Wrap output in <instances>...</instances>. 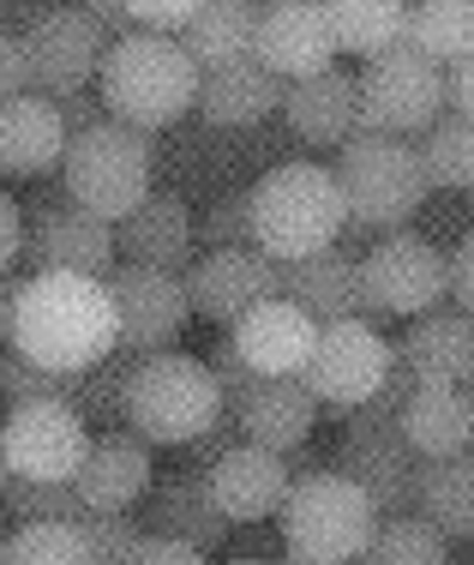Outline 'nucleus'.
Instances as JSON below:
<instances>
[{"instance_id":"nucleus-1","label":"nucleus","mask_w":474,"mask_h":565,"mask_svg":"<svg viewBox=\"0 0 474 565\" xmlns=\"http://www.w3.org/2000/svg\"><path fill=\"white\" fill-rule=\"evenodd\" d=\"M7 349H19L54 373H85L103 355H115V301L97 277L31 271L19 277Z\"/></svg>"},{"instance_id":"nucleus-2","label":"nucleus","mask_w":474,"mask_h":565,"mask_svg":"<svg viewBox=\"0 0 474 565\" xmlns=\"http://www.w3.org/2000/svg\"><path fill=\"white\" fill-rule=\"evenodd\" d=\"M90 90L103 97L108 120L139 127V132H162L198 103V66L174 36L127 31V36H115V43L103 49L97 85Z\"/></svg>"},{"instance_id":"nucleus-3","label":"nucleus","mask_w":474,"mask_h":565,"mask_svg":"<svg viewBox=\"0 0 474 565\" xmlns=\"http://www.w3.org/2000/svg\"><path fill=\"white\" fill-rule=\"evenodd\" d=\"M247 228L252 247L277 265L324 253L348 228L343 186L319 163H277L270 174H259V186H247Z\"/></svg>"},{"instance_id":"nucleus-4","label":"nucleus","mask_w":474,"mask_h":565,"mask_svg":"<svg viewBox=\"0 0 474 565\" xmlns=\"http://www.w3.org/2000/svg\"><path fill=\"white\" fill-rule=\"evenodd\" d=\"M61 193L66 205L90 211L103 223H120L144 193H151L157 174V132L120 127V120H97L85 132H66L61 151Z\"/></svg>"},{"instance_id":"nucleus-5","label":"nucleus","mask_w":474,"mask_h":565,"mask_svg":"<svg viewBox=\"0 0 474 565\" xmlns=\"http://www.w3.org/2000/svg\"><path fill=\"white\" fill-rule=\"evenodd\" d=\"M336 186L348 205L343 235H390L427 205V169L414 157V139H390V132H355L336 145Z\"/></svg>"},{"instance_id":"nucleus-6","label":"nucleus","mask_w":474,"mask_h":565,"mask_svg":"<svg viewBox=\"0 0 474 565\" xmlns=\"http://www.w3.org/2000/svg\"><path fill=\"white\" fill-rule=\"evenodd\" d=\"M373 523H378L373 500L343 469H306V476H294L277 505V530L289 542V559H306V565H355Z\"/></svg>"},{"instance_id":"nucleus-7","label":"nucleus","mask_w":474,"mask_h":565,"mask_svg":"<svg viewBox=\"0 0 474 565\" xmlns=\"http://www.w3.org/2000/svg\"><path fill=\"white\" fill-rule=\"evenodd\" d=\"M223 415L216 380L198 355L181 349H162V355H139L127 373V409L120 427L144 439V446H186Z\"/></svg>"},{"instance_id":"nucleus-8","label":"nucleus","mask_w":474,"mask_h":565,"mask_svg":"<svg viewBox=\"0 0 474 565\" xmlns=\"http://www.w3.org/2000/svg\"><path fill=\"white\" fill-rule=\"evenodd\" d=\"M444 307V253L432 241L390 228L373 253H360V319H421Z\"/></svg>"},{"instance_id":"nucleus-9","label":"nucleus","mask_w":474,"mask_h":565,"mask_svg":"<svg viewBox=\"0 0 474 565\" xmlns=\"http://www.w3.org/2000/svg\"><path fill=\"white\" fill-rule=\"evenodd\" d=\"M360 90V120L355 132H390V139H414L444 115V66L421 61L414 49H385L367 61L355 78Z\"/></svg>"},{"instance_id":"nucleus-10","label":"nucleus","mask_w":474,"mask_h":565,"mask_svg":"<svg viewBox=\"0 0 474 565\" xmlns=\"http://www.w3.org/2000/svg\"><path fill=\"white\" fill-rule=\"evenodd\" d=\"M385 373H390L385 331L367 326V319H331V326H319L313 349H306V367L294 373V380L306 385V397H313L319 409L348 415L385 385Z\"/></svg>"},{"instance_id":"nucleus-11","label":"nucleus","mask_w":474,"mask_h":565,"mask_svg":"<svg viewBox=\"0 0 474 565\" xmlns=\"http://www.w3.org/2000/svg\"><path fill=\"white\" fill-rule=\"evenodd\" d=\"M336 469L355 481L373 500L378 518L414 511V476H421V451L402 439L397 415H373V409H348L343 446H336Z\"/></svg>"},{"instance_id":"nucleus-12","label":"nucleus","mask_w":474,"mask_h":565,"mask_svg":"<svg viewBox=\"0 0 474 565\" xmlns=\"http://www.w3.org/2000/svg\"><path fill=\"white\" fill-rule=\"evenodd\" d=\"M108 301H115V349L120 355H162V349L181 343L186 319V289L181 271H157V265H127L120 259L115 271L103 277Z\"/></svg>"},{"instance_id":"nucleus-13","label":"nucleus","mask_w":474,"mask_h":565,"mask_svg":"<svg viewBox=\"0 0 474 565\" xmlns=\"http://www.w3.org/2000/svg\"><path fill=\"white\" fill-rule=\"evenodd\" d=\"M0 446H7V476L19 481H73L85 463L90 427L66 397H36V403H7L0 422Z\"/></svg>"},{"instance_id":"nucleus-14","label":"nucleus","mask_w":474,"mask_h":565,"mask_svg":"<svg viewBox=\"0 0 474 565\" xmlns=\"http://www.w3.org/2000/svg\"><path fill=\"white\" fill-rule=\"evenodd\" d=\"M24 259L31 271H73V277H108L120 265L115 253V223L66 205V193L43 199L24 211Z\"/></svg>"},{"instance_id":"nucleus-15","label":"nucleus","mask_w":474,"mask_h":565,"mask_svg":"<svg viewBox=\"0 0 474 565\" xmlns=\"http://www.w3.org/2000/svg\"><path fill=\"white\" fill-rule=\"evenodd\" d=\"M24 43V73H31V90L49 103L73 97V90L97 85V61L108 49V36L85 19L78 7H54L49 19H36L31 31L19 36Z\"/></svg>"},{"instance_id":"nucleus-16","label":"nucleus","mask_w":474,"mask_h":565,"mask_svg":"<svg viewBox=\"0 0 474 565\" xmlns=\"http://www.w3.org/2000/svg\"><path fill=\"white\" fill-rule=\"evenodd\" d=\"M181 289H186V307L211 326H235L247 307L282 295L277 282V259H265L259 247H211L205 259H193L181 271Z\"/></svg>"},{"instance_id":"nucleus-17","label":"nucleus","mask_w":474,"mask_h":565,"mask_svg":"<svg viewBox=\"0 0 474 565\" xmlns=\"http://www.w3.org/2000/svg\"><path fill=\"white\" fill-rule=\"evenodd\" d=\"M252 61L265 73H277L282 85L336 66V36H331L324 7L319 0H265L259 24H252Z\"/></svg>"},{"instance_id":"nucleus-18","label":"nucleus","mask_w":474,"mask_h":565,"mask_svg":"<svg viewBox=\"0 0 474 565\" xmlns=\"http://www.w3.org/2000/svg\"><path fill=\"white\" fill-rule=\"evenodd\" d=\"M313 338H319V326L294 301H282V295L247 307V313L228 326L235 355L247 361L259 380H294V373L306 367V349H313Z\"/></svg>"},{"instance_id":"nucleus-19","label":"nucleus","mask_w":474,"mask_h":565,"mask_svg":"<svg viewBox=\"0 0 474 565\" xmlns=\"http://www.w3.org/2000/svg\"><path fill=\"white\" fill-rule=\"evenodd\" d=\"M151 446H144L132 427H103L90 434L85 446V463L73 476V493L85 500L90 511H127L151 493Z\"/></svg>"},{"instance_id":"nucleus-20","label":"nucleus","mask_w":474,"mask_h":565,"mask_svg":"<svg viewBox=\"0 0 474 565\" xmlns=\"http://www.w3.org/2000/svg\"><path fill=\"white\" fill-rule=\"evenodd\" d=\"M289 457H277V451H265V446H228L216 463L205 469V488H211V500L216 511H223L228 523H265V518H277V505H282V493H289Z\"/></svg>"},{"instance_id":"nucleus-21","label":"nucleus","mask_w":474,"mask_h":565,"mask_svg":"<svg viewBox=\"0 0 474 565\" xmlns=\"http://www.w3.org/2000/svg\"><path fill=\"white\" fill-rule=\"evenodd\" d=\"M193 211L174 193H144L127 217L115 223V253L127 265H157V271H186L193 265Z\"/></svg>"},{"instance_id":"nucleus-22","label":"nucleus","mask_w":474,"mask_h":565,"mask_svg":"<svg viewBox=\"0 0 474 565\" xmlns=\"http://www.w3.org/2000/svg\"><path fill=\"white\" fill-rule=\"evenodd\" d=\"M282 301H294L313 326H331V319H360V259L336 241L324 253H306V259L277 265Z\"/></svg>"},{"instance_id":"nucleus-23","label":"nucleus","mask_w":474,"mask_h":565,"mask_svg":"<svg viewBox=\"0 0 474 565\" xmlns=\"http://www.w3.org/2000/svg\"><path fill=\"white\" fill-rule=\"evenodd\" d=\"M66 151V127L61 109L36 90H19V97L0 103V181H36V174H54Z\"/></svg>"},{"instance_id":"nucleus-24","label":"nucleus","mask_w":474,"mask_h":565,"mask_svg":"<svg viewBox=\"0 0 474 565\" xmlns=\"http://www.w3.org/2000/svg\"><path fill=\"white\" fill-rule=\"evenodd\" d=\"M282 115H289L294 139L319 145V151H336L343 139H355V120H360L355 73H343V66H324V73H313V78H294V85H282Z\"/></svg>"},{"instance_id":"nucleus-25","label":"nucleus","mask_w":474,"mask_h":565,"mask_svg":"<svg viewBox=\"0 0 474 565\" xmlns=\"http://www.w3.org/2000/svg\"><path fill=\"white\" fill-rule=\"evenodd\" d=\"M235 427H240L247 446L294 457L319 427V403L306 397L301 380H252V392L240 397V409H235Z\"/></svg>"},{"instance_id":"nucleus-26","label":"nucleus","mask_w":474,"mask_h":565,"mask_svg":"<svg viewBox=\"0 0 474 565\" xmlns=\"http://www.w3.org/2000/svg\"><path fill=\"white\" fill-rule=\"evenodd\" d=\"M390 349H397V361L409 367L414 385H463L474 367V326H468V313L432 307Z\"/></svg>"},{"instance_id":"nucleus-27","label":"nucleus","mask_w":474,"mask_h":565,"mask_svg":"<svg viewBox=\"0 0 474 565\" xmlns=\"http://www.w3.org/2000/svg\"><path fill=\"white\" fill-rule=\"evenodd\" d=\"M139 530L174 535V542H186V547H198V554H211V547H223V542H228V530H235V523H228L223 511H216L211 488H205V476H169L162 488L151 481Z\"/></svg>"},{"instance_id":"nucleus-28","label":"nucleus","mask_w":474,"mask_h":565,"mask_svg":"<svg viewBox=\"0 0 474 565\" xmlns=\"http://www.w3.org/2000/svg\"><path fill=\"white\" fill-rule=\"evenodd\" d=\"M193 109H205L211 127H259L265 115L282 109V78L265 73L252 55L205 66V73H198V103Z\"/></svg>"},{"instance_id":"nucleus-29","label":"nucleus","mask_w":474,"mask_h":565,"mask_svg":"<svg viewBox=\"0 0 474 565\" xmlns=\"http://www.w3.org/2000/svg\"><path fill=\"white\" fill-rule=\"evenodd\" d=\"M397 427L421 457H468V439H474L468 385H414L397 409Z\"/></svg>"},{"instance_id":"nucleus-30","label":"nucleus","mask_w":474,"mask_h":565,"mask_svg":"<svg viewBox=\"0 0 474 565\" xmlns=\"http://www.w3.org/2000/svg\"><path fill=\"white\" fill-rule=\"evenodd\" d=\"M414 511H421L444 542H468L474 535V469H468V457H421Z\"/></svg>"},{"instance_id":"nucleus-31","label":"nucleus","mask_w":474,"mask_h":565,"mask_svg":"<svg viewBox=\"0 0 474 565\" xmlns=\"http://www.w3.org/2000/svg\"><path fill=\"white\" fill-rule=\"evenodd\" d=\"M402 49H414L432 66H456L474 49V0H409Z\"/></svg>"},{"instance_id":"nucleus-32","label":"nucleus","mask_w":474,"mask_h":565,"mask_svg":"<svg viewBox=\"0 0 474 565\" xmlns=\"http://www.w3.org/2000/svg\"><path fill=\"white\" fill-rule=\"evenodd\" d=\"M252 24H259V7H247V0H205L174 43H181L186 55H193V66L205 73V66L252 55Z\"/></svg>"},{"instance_id":"nucleus-33","label":"nucleus","mask_w":474,"mask_h":565,"mask_svg":"<svg viewBox=\"0 0 474 565\" xmlns=\"http://www.w3.org/2000/svg\"><path fill=\"white\" fill-rule=\"evenodd\" d=\"M324 19H331L336 55H385L402 43V19H409V0H319Z\"/></svg>"},{"instance_id":"nucleus-34","label":"nucleus","mask_w":474,"mask_h":565,"mask_svg":"<svg viewBox=\"0 0 474 565\" xmlns=\"http://www.w3.org/2000/svg\"><path fill=\"white\" fill-rule=\"evenodd\" d=\"M355 565H451V542L432 530L421 511H397V518L373 523Z\"/></svg>"},{"instance_id":"nucleus-35","label":"nucleus","mask_w":474,"mask_h":565,"mask_svg":"<svg viewBox=\"0 0 474 565\" xmlns=\"http://www.w3.org/2000/svg\"><path fill=\"white\" fill-rule=\"evenodd\" d=\"M414 157H421V169H427V186L468 193V181H474V132H468V120L439 115L421 139H414Z\"/></svg>"},{"instance_id":"nucleus-36","label":"nucleus","mask_w":474,"mask_h":565,"mask_svg":"<svg viewBox=\"0 0 474 565\" xmlns=\"http://www.w3.org/2000/svg\"><path fill=\"white\" fill-rule=\"evenodd\" d=\"M139 355H103L97 367H85L73 380V392H66V403L78 409V422L85 427H120V409H127V373Z\"/></svg>"},{"instance_id":"nucleus-37","label":"nucleus","mask_w":474,"mask_h":565,"mask_svg":"<svg viewBox=\"0 0 474 565\" xmlns=\"http://www.w3.org/2000/svg\"><path fill=\"white\" fill-rule=\"evenodd\" d=\"M0 565H90L73 523H12L0 535Z\"/></svg>"},{"instance_id":"nucleus-38","label":"nucleus","mask_w":474,"mask_h":565,"mask_svg":"<svg viewBox=\"0 0 474 565\" xmlns=\"http://www.w3.org/2000/svg\"><path fill=\"white\" fill-rule=\"evenodd\" d=\"M0 505H7L12 523H78L90 511L73 493V481H19V476H7Z\"/></svg>"},{"instance_id":"nucleus-39","label":"nucleus","mask_w":474,"mask_h":565,"mask_svg":"<svg viewBox=\"0 0 474 565\" xmlns=\"http://www.w3.org/2000/svg\"><path fill=\"white\" fill-rule=\"evenodd\" d=\"M73 530L85 535L90 565H127L139 547V518H127V511H85Z\"/></svg>"},{"instance_id":"nucleus-40","label":"nucleus","mask_w":474,"mask_h":565,"mask_svg":"<svg viewBox=\"0 0 474 565\" xmlns=\"http://www.w3.org/2000/svg\"><path fill=\"white\" fill-rule=\"evenodd\" d=\"M78 373H54V367H36L31 355L19 349H0V397L7 403H36V397H66Z\"/></svg>"},{"instance_id":"nucleus-41","label":"nucleus","mask_w":474,"mask_h":565,"mask_svg":"<svg viewBox=\"0 0 474 565\" xmlns=\"http://www.w3.org/2000/svg\"><path fill=\"white\" fill-rule=\"evenodd\" d=\"M193 241H205V247H252L247 193H228V199H216L205 217H193Z\"/></svg>"},{"instance_id":"nucleus-42","label":"nucleus","mask_w":474,"mask_h":565,"mask_svg":"<svg viewBox=\"0 0 474 565\" xmlns=\"http://www.w3.org/2000/svg\"><path fill=\"white\" fill-rule=\"evenodd\" d=\"M205 367H211V380H216V397H223V415H235V409H240V397L252 392V380H259V373H252L247 361L235 355V343H216Z\"/></svg>"},{"instance_id":"nucleus-43","label":"nucleus","mask_w":474,"mask_h":565,"mask_svg":"<svg viewBox=\"0 0 474 565\" xmlns=\"http://www.w3.org/2000/svg\"><path fill=\"white\" fill-rule=\"evenodd\" d=\"M198 7H205V0H127L132 31H157V36H181Z\"/></svg>"},{"instance_id":"nucleus-44","label":"nucleus","mask_w":474,"mask_h":565,"mask_svg":"<svg viewBox=\"0 0 474 565\" xmlns=\"http://www.w3.org/2000/svg\"><path fill=\"white\" fill-rule=\"evenodd\" d=\"M444 295H451V313H468L474 307V241H456L444 253Z\"/></svg>"},{"instance_id":"nucleus-45","label":"nucleus","mask_w":474,"mask_h":565,"mask_svg":"<svg viewBox=\"0 0 474 565\" xmlns=\"http://www.w3.org/2000/svg\"><path fill=\"white\" fill-rule=\"evenodd\" d=\"M127 565H211L198 547H186V542H174V535H151V530H139V547H132V559Z\"/></svg>"},{"instance_id":"nucleus-46","label":"nucleus","mask_w":474,"mask_h":565,"mask_svg":"<svg viewBox=\"0 0 474 565\" xmlns=\"http://www.w3.org/2000/svg\"><path fill=\"white\" fill-rule=\"evenodd\" d=\"M19 253H24V211H19V199L0 186V271H12Z\"/></svg>"},{"instance_id":"nucleus-47","label":"nucleus","mask_w":474,"mask_h":565,"mask_svg":"<svg viewBox=\"0 0 474 565\" xmlns=\"http://www.w3.org/2000/svg\"><path fill=\"white\" fill-rule=\"evenodd\" d=\"M31 90V73H24V43L12 31H0V103Z\"/></svg>"},{"instance_id":"nucleus-48","label":"nucleus","mask_w":474,"mask_h":565,"mask_svg":"<svg viewBox=\"0 0 474 565\" xmlns=\"http://www.w3.org/2000/svg\"><path fill=\"white\" fill-rule=\"evenodd\" d=\"M444 115H456V120L474 115V61L444 66Z\"/></svg>"},{"instance_id":"nucleus-49","label":"nucleus","mask_w":474,"mask_h":565,"mask_svg":"<svg viewBox=\"0 0 474 565\" xmlns=\"http://www.w3.org/2000/svg\"><path fill=\"white\" fill-rule=\"evenodd\" d=\"M228 446H240V427H235V415H216V422L205 427L198 439H186V451L198 457V463H216Z\"/></svg>"},{"instance_id":"nucleus-50","label":"nucleus","mask_w":474,"mask_h":565,"mask_svg":"<svg viewBox=\"0 0 474 565\" xmlns=\"http://www.w3.org/2000/svg\"><path fill=\"white\" fill-rule=\"evenodd\" d=\"M78 12H85L90 24H97V31L108 36V43H115V36H127L132 31V12H127V0H73Z\"/></svg>"},{"instance_id":"nucleus-51","label":"nucleus","mask_w":474,"mask_h":565,"mask_svg":"<svg viewBox=\"0 0 474 565\" xmlns=\"http://www.w3.org/2000/svg\"><path fill=\"white\" fill-rule=\"evenodd\" d=\"M54 109H61V127H66V132H85V127H97V120H108L97 90H73V97H61Z\"/></svg>"},{"instance_id":"nucleus-52","label":"nucleus","mask_w":474,"mask_h":565,"mask_svg":"<svg viewBox=\"0 0 474 565\" xmlns=\"http://www.w3.org/2000/svg\"><path fill=\"white\" fill-rule=\"evenodd\" d=\"M54 7H66V0H0V31L24 36L36 19H49Z\"/></svg>"},{"instance_id":"nucleus-53","label":"nucleus","mask_w":474,"mask_h":565,"mask_svg":"<svg viewBox=\"0 0 474 565\" xmlns=\"http://www.w3.org/2000/svg\"><path fill=\"white\" fill-rule=\"evenodd\" d=\"M12 301H19V277L0 271V349H7V331H12Z\"/></svg>"},{"instance_id":"nucleus-54","label":"nucleus","mask_w":474,"mask_h":565,"mask_svg":"<svg viewBox=\"0 0 474 565\" xmlns=\"http://www.w3.org/2000/svg\"><path fill=\"white\" fill-rule=\"evenodd\" d=\"M228 565H289V559H228Z\"/></svg>"},{"instance_id":"nucleus-55","label":"nucleus","mask_w":474,"mask_h":565,"mask_svg":"<svg viewBox=\"0 0 474 565\" xmlns=\"http://www.w3.org/2000/svg\"><path fill=\"white\" fill-rule=\"evenodd\" d=\"M0 488H7V446H0Z\"/></svg>"},{"instance_id":"nucleus-56","label":"nucleus","mask_w":474,"mask_h":565,"mask_svg":"<svg viewBox=\"0 0 474 565\" xmlns=\"http://www.w3.org/2000/svg\"><path fill=\"white\" fill-rule=\"evenodd\" d=\"M247 7H265V0H247Z\"/></svg>"},{"instance_id":"nucleus-57","label":"nucleus","mask_w":474,"mask_h":565,"mask_svg":"<svg viewBox=\"0 0 474 565\" xmlns=\"http://www.w3.org/2000/svg\"><path fill=\"white\" fill-rule=\"evenodd\" d=\"M289 565H306V559H289Z\"/></svg>"},{"instance_id":"nucleus-58","label":"nucleus","mask_w":474,"mask_h":565,"mask_svg":"<svg viewBox=\"0 0 474 565\" xmlns=\"http://www.w3.org/2000/svg\"><path fill=\"white\" fill-rule=\"evenodd\" d=\"M0 535H7V530H0Z\"/></svg>"}]
</instances>
